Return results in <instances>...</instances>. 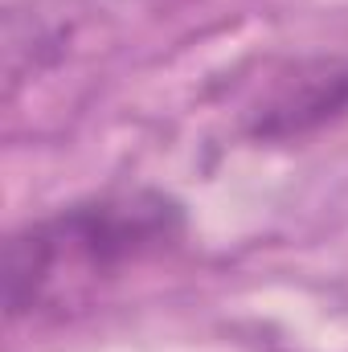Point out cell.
Listing matches in <instances>:
<instances>
[{"label":"cell","mask_w":348,"mask_h":352,"mask_svg":"<svg viewBox=\"0 0 348 352\" xmlns=\"http://www.w3.org/2000/svg\"><path fill=\"white\" fill-rule=\"evenodd\" d=\"M180 234V209L160 192H123L70 205L25 226L8 242L4 303L8 316L83 307L127 266L168 250Z\"/></svg>","instance_id":"cell-1"},{"label":"cell","mask_w":348,"mask_h":352,"mask_svg":"<svg viewBox=\"0 0 348 352\" xmlns=\"http://www.w3.org/2000/svg\"><path fill=\"white\" fill-rule=\"evenodd\" d=\"M348 115V58L299 62L250 111L254 140H299Z\"/></svg>","instance_id":"cell-2"}]
</instances>
